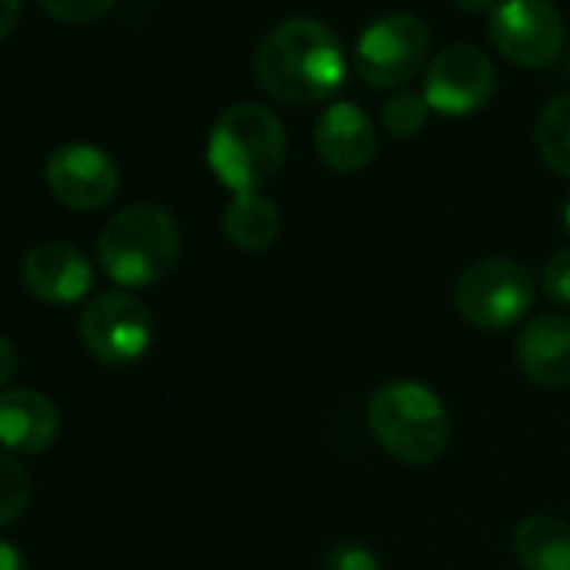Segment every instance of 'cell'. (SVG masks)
I'll return each instance as SVG.
<instances>
[{
  "label": "cell",
  "mask_w": 570,
  "mask_h": 570,
  "mask_svg": "<svg viewBox=\"0 0 570 570\" xmlns=\"http://www.w3.org/2000/svg\"><path fill=\"white\" fill-rule=\"evenodd\" d=\"M255 78L265 95L285 105L326 101L346 81L343 41L313 18L282 21L258 45Z\"/></svg>",
  "instance_id": "cell-1"
},
{
  "label": "cell",
  "mask_w": 570,
  "mask_h": 570,
  "mask_svg": "<svg viewBox=\"0 0 570 570\" xmlns=\"http://www.w3.org/2000/svg\"><path fill=\"white\" fill-rule=\"evenodd\" d=\"M208 168L215 178L242 195L268 185L285 158L282 121L262 105H232L218 115L208 135Z\"/></svg>",
  "instance_id": "cell-2"
},
{
  "label": "cell",
  "mask_w": 570,
  "mask_h": 570,
  "mask_svg": "<svg viewBox=\"0 0 570 570\" xmlns=\"http://www.w3.org/2000/svg\"><path fill=\"white\" fill-rule=\"evenodd\" d=\"M370 430L393 460L426 466L446 450L450 416L430 386L416 380H393L370 400Z\"/></svg>",
  "instance_id": "cell-3"
},
{
  "label": "cell",
  "mask_w": 570,
  "mask_h": 570,
  "mask_svg": "<svg viewBox=\"0 0 570 570\" xmlns=\"http://www.w3.org/2000/svg\"><path fill=\"white\" fill-rule=\"evenodd\" d=\"M181 235L175 218L158 205H131L118 212L101 238H98V262L118 285H155L161 282L178 262Z\"/></svg>",
  "instance_id": "cell-4"
},
{
  "label": "cell",
  "mask_w": 570,
  "mask_h": 570,
  "mask_svg": "<svg viewBox=\"0 0 570 570\" xmlns=\"http://www.w3.org/2000/svg\"><path fill=\"white\" fill-rule=\"evenodd\" d=\"M456 309L476 330H507L520 323L537 296L527 265L513 258H480L456 282Z\"/></svg>",
  "instance_id": "cell-5"
},
{
  "label": "cell",
  "mask_w": 570,
  "mask_h": 570,
  "mask_svg": "<svg viewBox=\"0 0 570 570\" xmlns=\"http://www.w3.org/2000/svg\"><path fill=\"white\" fill-rule=\"evenodd\" d=\"M430 55V31L413 14H383L356 41V75L370 88H403L413 81Z\"/></svg>",
  "instance_id": "cell-6"
},
{
  "label": "cell",
  "mask_w": 570,
  "mask_h": 570,
  "mask_svg": "<svg viewBox=\"0 0 570 570\" xmlns=\"http://www.w3.org/2000/svg\"><path fill=\"white\" fill-rule=\"evenodd\" d=\"M497 51L523 68L550 65L563 51V21L550 0H503L487 21Z\"/></svg>",
  "instance_id": "cell-7"
},
{
  "label": "cell",
  "mask_w": 570,
  "mask_h": 570,
  "mask_svg": "<svg viewBox=\"0 0 570 570\" xmlns=\"http://www.w3.org/2000/svg\"><path fill=\"white\" fill-rule=\"evenodd\" d=\"M81 340L95 360L128 366L151 346V313L128 293H105L81 313Z\"/></svg>",
  "instance_id": "cell-8"
},
{
  "label": "cell",
  "mask_w": 570,
  "mask_h": 570,
  "mask_svg": "<svg viewBox=\"0 0 570 570\" xmlns=\"http://www.w3.org/2000/svg\"><path fill=\"white\" fill-rule=\"evenodd\" d=\"M493 85H497V71L487 51L473 45H450L426 68L423 98L433 111L456 118L483 108L493 95Z\"/></svg>",
  "instance_id": "cell-9"
},
{
  "label": "cell",
  "mask_w": 570,
  "mask_h": 570,
  "mask_svg": "<svg viewBox=\"0 0 570 570\" xmlns=\"http://www.w3.org/2000/svg\"><path fill=\"white\" fill-rule=\"evenodd\" d=\"M48 185L55 198L68 208L88 212L101 208L118 191V165L95 145L71 141L48 158Z\"/></svg>",
  "instance_id": "cell-10"
},
{
  "label": "cell",
  "mask_w": 570,
  "mask_h": 570,
  "mask_svg": "<svg viewBox=\"0 0 570 570\" xmlns=\"http://www.w3.org/2000/svg\"><path fill=\"white\" fill-rule=\"evenodd\" d=\"M24 282L41 303L68 306L91 293V262L68 242H38L24 258Z\"/></svg>",
  "instance_id": "cell-11"
},
{
  "label": "cell",
  "mask_w": 570,
  "mask_h": 570,
  "mask_svg": "<svg viewBox=\"0 0 570 570\" xmlns=\"http://www.w3.org/2000/svg\"><path fill=\"white\" fill-rule=\"evenodd\" d=\"M316 155L333 171H360L376 155V125L373 118L350 101L330 105L316 121Z\"/></svg>",
  "instance_id": "cell-12"
},
{
  "label": "cell",
  "mask_w": 570,
  "mask_h": 570,
  "mask_svg": "<svg viewBox=\"0 0 570 570\" xmlns=\"http://www.w3.org/2000/svg\"><path fill=\"white\" fill-rule=\"evenodd\" d=\"M517 366L547 390L570 386V323L560 316H537L517 336Z\"/></svg>",
  "instance_id": "cell-13"
},
{
  "label": "cell",
  "mask_w": 570,
  "mask_h": 570,
  "mask_svg": "<svg viewBox=\"0 0 570 570\" xmlns=\"http://www.w3.org/2000/svg\"><path fill=\"white\" fill-rule=\"evenodd\" d=\"M58 410L35 390L0 393V443L14 453H41L58 436Z\"/></svg>",
  "instance_id": "cell-14"
},
{
  "label": "cell",
  "mask_w": 570,
  "mask_h": 570,
  "mask_svg": "<svg viewBox=\"0 0 570 570\" xmlns=\"http://www.w3.org/2000/svg\"><path fill=\"white\" fill-rule=\"evenodd\" d=\"M222 228L235 248L265 252L275 245L282 218H278V208L272 198H265L262 191H242V195H232V202L225 205Z\"/></svg>",
  "instance_id": "cell-15"
},
{
  "label": "cell",
  "mask_w": 570,
  "mask_h": 570,
  "mask_svg": "<svg viewBox=\"0 0 570 570\" xmlns=\"http://www.w3.org/2000/svg\"><path fill=\"white\" fill-rule=\"evenodd\" d=\"M513 553L523 570H570V527L560 517L533 513L517 527Z\"/></svg>",
  "instance_id": "cell-16"
},
{
  "label": "cell",
  "mask_w": 570,
  "mask_h": 570,
  "mask_svg": "<svg viewBox=\"0 0 570 570\" xmlns=\"http://www.w3.org/2000/svg\"><path fill=\"white\" fill-rule=\"evenodd\" d=\"M533 141L540 158L563 178H570V95L553 98L533 128Z\"/></svg>",
  "instance_id": "cell-17"
},
{
  "label": "cell",
  "mask_w": 570,
  "mask_h": 570,
  "mask_svg": "<svg viewBox=\"0 0 570 570\" xmlns=\"http://www.w3.org/2000/svg\"><path fill=\"white\" fill-rule=\"evenodd\" d=\"M426 118H430V105L423 95H413V91H396L393 98H386V105L380 111V121L393 138L420 135Z\"/></svg>",
  "instance_id": "cell-18"
},
{
  "label": "cell",
  "mask_w": 570,
  "mask_h": 570,
  "mask_svg": "<svg viewBox=\"0 0 570 570\" xmlns=\"http://www.w3.org/2000/svg\"><path fill=\"white\" fill-rule=\"evenodd\" d=\"M31 503V476L28 470L11 456L0 453V527L14 523Z\"/></svg>",
  "instance_id": "cell-19"
},
{
  "label": "cell",
  "mask_w": 570,
  "mask_h": 570,
  "mask_svg": "<svg viewBox=\"0 0 570 570\" xmlns=\"http://www.w3.org/2000/svg\"><path fill=\"white\" fill-rule=\"evenodd\" d=\"M540 289L550 303L570 309V245L553 252L540 272Z\"/></svg>",
  "instance_id": "cell-20"
},
{
  "label": "cell",
  "mask_w": 570,
  "mask_h": 570,
  "mask_svg": "<svg viewBox=\"0 0 570 570\" xmlns=\"http://www.w3.org/2000/svg\"><path fill=\"white\" fill-rule=\"evenodd\" d=\"M38 4L65 24H88L98 21L115 0H38Z\"/></svg>",
  "instance_id": "cell-21"
},
{
  "label": "cell",
  "mask_w": 570,
  "mask_h": 570,
  "mask_svg": "<svg viewBox=\"0 0 570 570\" xmlns=\"http://www.w3.org/2000/svg\"><path fill=\"white\" fill-rule=\"evenodd\" d=\"M323 570H383V567L373 550H366L360 543H340L330 550Z\"/></svg>",
  "instance_id": "cell-22"
},
{
  "label": "cell",
  "mask_w": 570,
  "mask_h": 570,
  "mask_svg": "<svg viewBox=\"0 0 570 570\" xmlns=\"http://www.w3.org/2000/svg\"><path fill=\"white\" fill-rule=\"evenodd\" d=\"M18 14H21V0H0V41L18 24Z\"/></svg>",
  "instance_id": "cell-23"
},
{
  "label": "cell",
  "mask_w": 570,
  "mask_h": 570,
  "mask_svg": "<svg viewBox=\"0 0 570 570\" xmlns=\"http://www.w3.org/2000/svg\"><path fill=\"white\" fill-rule=\"evenodd\" d=\"M18 370V353L8 340H0V386H4Z\"/></svg>",
  "instance_id": "cell-24"
},
{
  "label": "cell",
  "mask_w": 570,
  "mask_h": 570,
  "mask_svg": "<svg viewBox=\"0 0 570 570\" xmlns=\"http://www.w3.org/2000/svg\"><path fill=\"white\" fill-rule=\"evenodd\" d=\"M0 570H24V557L4 540H0Z\"/></svg>",
  "instance_id": "cell-25"
},
{
  "label": "cell",
  "mask_w": 570,
  "mask_h": 570,
  "mask_svg": "<svg viewBox=\"0 0 570 570\" xmlns=\"http://www.w3.org/2000/svg\"><path fill=\"white\" fill-rule=\"evenodd\" d=\"M453 4L460 8V11H466V14H483L493 0H453Z\"/></svg>",
  "instance_id": "cell-26"
},
{
  "label": "cell",
  "mask_w": 570,
  "mask_h": 570,
  "mask_svg": "<svg viewBox=\"0 0 570 570\" xmlns=\"http://www.w3.org/2000/svg\"><path fill=\"white\" fill-rule=\"evenodd\" d=\"M560 215H563V228H567V235H570V195L563 198V212H560Z\"/></svg>",
  "instance_id": "cell-27"
},
{
  "label": "cell",
  "mask_w": 570,
  "mask_h": 570,
  "mask_svg": "<svg viewBox=\"0 0 570 570\" xmlns=\"http://www.w3.org/2000/svg\"><path fill=\"white\" fill-rule=\"evenodd\" d=\"M567 75H570V55H567Z\"/></svg>",
  "instance_id": "cell-28"
}]
</instances>
